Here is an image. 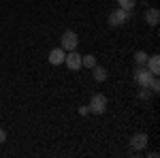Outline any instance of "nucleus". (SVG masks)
<instances>
[{"label":"nucleus","instance_id":"1","mask_svg":"<svg viewBox=\"0 0 160 158\" xmlns=\"http://www.w3.org/2000/svg\"><path fill=\"white\" fill-rule=\"evenodd\" d=\"M77 45H79L77 32H75V30H64V32H62V45L60 47L64 49V51H73V49H77Z\"/></svg>","mask_w":160,"mask_h":158},{"label":"nucleus","instance_id":"7","mask_svg":"<svg viewBox=\"0 0 160 158\" xmlns=\"http://www.w3.org/2000/svg\"><path fill=\"white\" fill-rule=\"evenodd\" d=\"M64 56H66V51H64L62 47H56V49H51V51H49V62L53 64V66H58V64L64 62Z\"/></svg>","mask_w":160,"mask_h":158},{"label":"nucleus","instance_id":"15","mask_svg":"<svg viewBox=\"0 0 160 158\" xmlns=\"http://www.w3.org/2000/svg\"><path fill=\"white\" fill-rule=\"evenodd\" d=\"M4 139H7V130L0 128V143H4Z\"/></svg>","mask_w":160,"mask_h":158},{"label":"nucleus","instance_id":"16","mask_svg":"<svg viewBox=\"0 0 160 158\" xmlns=\"http://www.w3.org/2000/svg\"><path fill=\"white\" fill-rule=\"evenodd\" d=\"M88 111H90V107H81V109H79V113H81V115H88Z\"/></svg>","mask_w":160,"mask_h":158},{"label":"nucleus","instance_id":"13","mask_svg":"<svg viewBox=\"0 0 160 158\" xmlns=\"http://www.w3.org/2000/svg\"><path fill=\"white\" fill-rule=\"evenodd\" d=\"M135 62L139 64V66H145V64H148V54H145V51H137L135 54Z\"/></svg>","mask_w":160,"mask_h":158},{"label":"nucleus","instance_id":"14","mask_svg":"<svg viewBox=\"0 0 160 158\" xmlns=\"http://www.w3.org/2000/svg\"><path fill=\"white\" fill-rule=\"evenodd\" d=\"M149 90H154V92H158L160 90V81H158V75H154L152 77V81H149V85H148Z\"/></svg>","mask_w":160,"mask_h":158},{"label":"nucleus","instance_id":"11","mask_svg":"<svg viewBox=\"0 0 160 158\" xmlns=\"http://www.w3.org/2000/svg\"><path fill=\"white\" fill-rule=\"evenodd\" d=\"M118 7L128 13H132V9L137 7V0H118Z\"/></svg>","mask_w":160,"mask_h":158},{"label":"nucleus","instance_id":"10","mask_svg":"<svg viewBox=\"0 0 160 158\" xmlns=\"http://www.w3.org/2000/svg\"><path fill=\"white\" fill-rule=\"evenodd\" d=\"M92 75H94L96 81H105V79H107V69L96 64V66H92Z\"/></svg>","mask_w":160,"mask_h":158},{"label":"nucleus","instance_id":"6","mask_svg":"<svg viewBox=\"0 0 160 158\" xmlns=\"http://www.w3.org/2000/svg\"><path fill=\"white\" fill-rule=\"evenodd\" d=\"M130 147H132V150H143V147H148V135L137 133L135 137L130 139Z\"/></svg>","mask_w":160,"mask_h":158},{"label":"nucleus","instance_id":"8","mask_svg":"<svg viewBox=\"0 0 160 158\" xmlns=\"http://www.w3.org/2000/svg\"><path fill=\"white\" fill-rule=\"evenodd\" d=\"M145 22H148L149 26H158L160 24V11L154 9V7L148 9V11H145Z\"/></svg>","mask_w":160,"mask_h":158},{"label":"nucleus","instance_id":"12","mask_svg":"<svg viewBox=\"0 0 160 158\" xmlns=\"http://www.w3.org/2000/svg\"><path fill=\"white\" fill-rule=\"evenodd\" d=\"M81 66H88V69L96 66V56H92V54H88V56H81Z\"/></svg>","mask_w":160,"mask_h":158},{"label":"nucleus","instance_id":"4","mask_svg":"<svg viewBox=\"0 0 160 158\" xmlns=\"http://www.w3.org/2000/svg\"><path fill=\"white\" fill-rule=\"evenodd\" d=\"M128 17H130V13L124 11V9H115V11L109 15V24L111 26H122L128 22Z\"/></svg>","mask_w":160,"mask_h":158},{"label":"nucleus","instance_id":"2","mask_svg":"<svg viewBox=\"0 0 160 158\" xmlns=\"http://www.w3.org/2000/svg\"><path fill=\"white\" fill-rule=\"evenodd\" d=\"M105 109H107V98L102 96V94H94L92 100H90V111L96 113V115H102Z\"/></svg>","mask_w":160,"mask_h":158},{"label":"nucleus","instance_id":"3","mask_svg":"<svg viewBox=\"0 0 160 158\" xmlns=\"http://www.w3.org/2000/svg\"><path fill=\"white\" fill-rule=\"evenodd\" d=\"M152 77H154V75L149 73L148 66H139V69L135 71V81L141 85V88H148L149 81H152Z\"/></svg>","mask_w":160,"mask_h":158},{"label":"nucleus","instance_id":"9","mask_svg":"<svg viewBox=\"0 0 160 158\" xmlns=\"http://www.w3.org/2000/svg\"><path fill=\"white\" fill-rule=\"evenodd\" d=\"M145 66L149 69V73H152V75H158L160 73V56H158V54H156V56H149Z\"/></svg>","mask_w":160,"mask_h":158},{"label":"nucleus","instance_id":"5","mask_svg":"<svg viewBox=\"0 0 160 158\" xmlns=\"http://www.w3.org/2000/svg\"><path fill=\"white\" fill-rule=\"evenodd\" d=\"M64 62H66V66H68L71 71H79V69H81V56H79L75 49L71 51V54L64 56Z\"/></svg>","mask_w":160,"mask_h":158}]
</instances>
